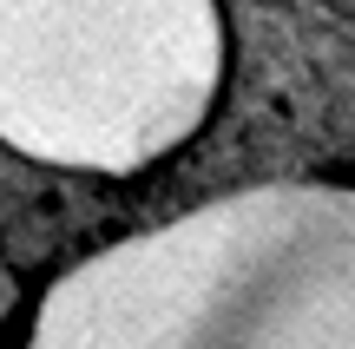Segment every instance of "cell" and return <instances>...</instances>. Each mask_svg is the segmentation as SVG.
I'll use <instances>...</instances> for the list:
<instances>
[{
    "mask_svg": "<svg viewBox=\"0 0 355 349\" xmlns=\"http://www.w3.org/2000/svg\"><path fill=\"white\" fill-rule=\"evenodd\" d=\"M26 349H355V205L243 191L79 257Z\"/></svg>",
    "mask_w": 355,
    "mask_h": 349,
    "instance_id": "1",
    "label": "cell"
},
{
    "mask_svg": "<svg viewBox=\"0 0 355 349\" xmlns=\"http://www.w3.org/2000/svg\"><path fill=\"white\" fill-rule=\"evenodd\" d=\"M211 0H0V139L60 171H139L211 112Z\"/></svg>",
    "mask_w": 355,
    "mask_h": 349,
    "instance_id": "2",
    "label": "cell"
}]
</instances>
